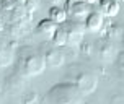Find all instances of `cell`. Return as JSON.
Here are the masks:
<instances>
[{
  "label": "cell",
  "mask_w": 124,
  "mask_h": 104,
  "mask_svg": "<svg viewBox=\"0 0 124 104\" xmlns=\"http://www.w3.org/2000/svg\"><path fill=\"white\" fill-rule=\"evenodd\" d=\"M83 93L72 81H59L46 93L47 104H83Z\"/></svg>",
  "instance_id": "6da1fadb"
},
{
  "label": "cell",
  "mask_w": 124,
  "mask_h": 104,
  "mask_svg": "<svg viewBox=\"0 0 124 104\" xmlns=\"http://www.w3.org/2000/svg\"><path fill=\"white\" fill-rule=\"evenodd\" d=\"M47 68L46 65V59L43 54H39L30 46H23L18 50V70L21 73L31 78V76H38L41 75Z\"/></svg>",
  "instance_id": "7a4b0ae2"
},
{
  "label": "cell",
  "mask_w": 124,
  "mask_h": 104,
  "mask_svg": "<svg viewBox=\"0 0 124 104\" xmlns=\"http://www.w3.org/2000/svg\"><path fill=\"white\" fill-rule=\"evenodd\" d=\"M67 76H69L67 81H72L85 96L95 93L96 86H98V76L93 73L92 70L83 68L82 65H78V63H74V65L69 67Z\"/></svg>",
  "instance_id": "3957f363"
},
{
  "label": "cell",
  "mask_w": 124,
  "mask_h": 104,
  "mask_svg": "<svg viewBox=\"0 0 124 104\" xmlns=\"http://www.w3.org/2000/svg\"><path fill=\"white\" fill-rule=\"evenodd\" d=\"M64 26H65V29H67V36H69L67 46H70V47L80 46L82 39H83V36H85V31H87L85 23H83L82 20L72 18V20H69V21H65Z\"/></svg>",
  "instance_id": "277c9868"
},
{
  "label": "cell",
  "mask_w": 124,
  "mask_h": 104,
  "mask_svg": "<svg viewBox=\"0 0 124 104\" xmlns=\"http://www.w3.org/2000/svg\"><path fill=\"white\" fill-rule=\"evenodd\" d=\"M64 10L67 12V15H70L75 20H85L92 13L90 3L83 2V0H65Z\"/></svg>",
  "instance_id": "5b68a950"
},
{
  "label": "cell",
  "mask_w": 124,
  "mask_h": 104,
  "mask_svg": "<svg viewBox=\"0 0 124 104\" xmlns=\"http://www.w3.org/2000/svg\"><path fill=\"white\" fill-rule=\"evenodd\" d=\"M5 88H7V91L12 93V94L21 93L23 90H25V75L21 73L20 70L12 72L10 75H7V78H5Z\"/></svg>",
  "instance_id": "8992f818"
},
{
  "label": "cell",
  "mask_w": 124,
  "mask_h": 104,
  "mask_svg": "<svg viewBox=\"0 0 124 104\" xmlns=\"http://www.w3.org/2000/svg\"><path fill=\"white\" fill-rule=\"evenodd\" d=\"M95 50H96V54L101 60L105 62H111L114 59V55H116V49H114V44L111 42V39H101L98 41V44L95 46Z\"/></svg>",
  "instance_id": "52a82bcc"
},
{
  "label": "cell",
  "mask_w": 124,
  "mask_h": 104,
  "mask_svg": "<svg viewBox=\"0 0 124 104\" xmlns=\"http://www.w3.org/2000/svg\"><path fill=\"white\" fill-rule=\"evenodd\" d=\"M44 59H46L47 68H59V67H62L64 62H65V55H64L62 50L57 49V47H51V49L46 50Z\"/></svg>",
  "instance_id": "ba28073f"
},
{
  "label": "cell",
  "mask_w": 124,
  "mask_h": 104,
  "mask_svg": "<svg viewBox=\"0 0 124 104\" xmlns=\"http://www.w3.org/2000/svg\"><path fill=\"white\" fill-rule=\"evenodd\" d=\"M105 26V16L101 12H92L85 18V28L90 33H100Z\"/></svg>",
  "instance_id": "9c48e42d"
},
{
  "label": "cell",
  "mask_w": 124,
  "mask_h": 104,
  "mask_svg": "<svg viewBox=\"0 0 124 104\" xmlns=\"http://www.w3.org/2000/svg\"><path fill=\"white\" fill-rule=\"evenodd\" d=\"M57 29V23L56 21H52L51 18H46V20H41L39 23H38L36 26V34L38 36H43V37H51L52 39V36H54V33H56Z\"/></svg>",
  "instance_id": "30bf717a"
},
{
  "label": "cell",
  "mask_w": 124,
  "mask_h": 104,
  "mask_svg": "<svg viewBox=\"0 0 124 104\" xmlns=\"http://www.w3.org/2000/svg\"><path fill=\"white\" fill-rule=\"evenodd\" d=\"M31 20H33V13H30L23 7H16L10 13V21L12 23H26V25H30Z\"/></svg>",
  "instance_id": "8fae6325"
},
{
  "label": "cell",
  "mask_w": 124,
  "mask_h": 104,
  "mask_svg": "<svg viewBox=\"0 0 124 104\" xmlns=\"http://www.w3.org/2000/svg\"><path fill=\"white\" fill-rule=\"evenodd\" d=\"M15 60V50L8 46V42L5 46L0 47V68H5V67H10Z\"/></svg>",
  "instance_id": "7c38bea8"
},
{
  "label": "cell",
  "mask_w": 124,
  "mask_h": 104,
  "mask_svg": "<svg viewBox=\"0 0 124 104\" xmlns=\"http://www.w3.org/2000/svg\"><path fill=\"white\" fill-rule=\"evenodd\" d=\"M100 12L105 16H116L119 13V3L116 0H100Z\"/></svg>",
  "instance_id": "4fadbf2b"
},
{
  "label": "cell",
  "mask_w": 124,
  "mask_h": 104,
  "mask_svg": "<svg viewBox=\"0 0 124 104\" xmlns=\"http://www.w3.org/2000/svg\"><path fill=\"white\" fill-rule=\"evenodd\" d=\"M28 26L30 25H26V23H12L10 21V25L7 26V33L10 34L12 39H20L28 33Z\"/></svg>",
  "instance_id": "5bb4252c"
},
{
  "label": "cell",
  "mask_w": 124,
  "mask_h": 104,
  "mask_svg": "<svg viewBox=\"0 0 124 104\" xmlns=\"http://www.w3.org/2000/svg\"><path fill=\"white\" fill-rule=\"evenodd\" d=\"M52 44L56 46V47H64V46H67L69 42V36H67V29H65V26H57L56 33H54V36H52Z\"/></svg>",
  "instance_id": "9a60e30c"
},
{
  "label": "cell",
  "mask_w": 124,
  "mask_h": 104,
  "mask_svg": "<svg viewBox=\"0 0 124 104\" xmlns=\"http://www.w3.org/2000/svg\"><path fill=\"white\" fill-rule=\"evenodd\" d=\"M49 18L52 21H56L57 25H64L65 21H67V12L62 8V7H51L49 8Z\"/></svg>",
  "instance_id": "2e32d148"
},
{
  "label": "cell",
  "mask_w": 124,
  "mask_h": 104,
  "mask_svg": "<svg viewBox=\"0 0 124 104\" xmlns=\"http://www.w3.org/2000/svg\"><path fill=\"white\" fill-rule=\"evenodd\" d=\"M95 44L93 42H82L80 44V54L85 55V57H92V55H95Z\"/></svg>",
  "instance_id": "e0dca14e"
},
{
  "label": "cell",
  "mask_w": 124,
  "mask_h": 104,
  "mask_svg": "<svg viewBox=\"0 0 124 104\" xmlns=\"http://www.w3.org/2000/svg\"><path fill=\"white\" fill-rule=\"evenodd\" d=\"M16 2L15 0H0V10L7 13H12L15 8H16Z\"/></svg>",
  "instance_id": "ac0fdd59"
},
{
  "label": "cell",
  "mask_w": 124,
  "mask_h": 104,
  "mask_svg": "<svg viewBox=\"0 0 124 104\" xmlns=\"http://www.w3.org/2000/svg\"><path fill=\"white\" fill-rule=\"evenodd\" d=\"M23 104H39V96L36 91H28L23 98Z\"/></svg>",
  "instance_id": "d6986e66"
},
{
  "label": "cell",
  "mask_w": 124,
  "mask_h": 104,
  "mask_svg": "<svg viewBox=\"0 0 124 104\" xmlns=\"http://www.w3.org/2000/svg\"><path fill=\"white\" fill-rule=\"evenodd\" d=\"M38 7H39V0H28V2H26V5L23 7V8H26L30 13H33Z\"/></svg>",
  "instance_id": "ffe728a7"
},
{
  "label": "cell",
  "mask_w": 124,
  "mask_h": 104,
  "mask_svg": "<svg viewBox=\"0 0 124 104\" xmlns=\"http://www.w3.org/2000/svg\"><path fill=\"white\" fill-rule=\"evenodd\" d=\"M111 104H124V94H114L111 98Z\"/></svg>",
  "instance_id": "44dd1931"
},
{
  "label": "cell",
  "mask_w": 124,
  "mask_h": 104,
  "mask_svg": "<svg viewBox=\"0 0 124 104\" xmlns=\"http://www.w3.org/2000/svg\"><path fill=\"white\" fill-rule=\"evenodd\" d=\"M118 67H119V70L124 73V52L119 54V57H118Z\"/></svg>",
  "instance_id": "7402d4cb"
},
{
  "label": "cell",
  "mask_w": 124,
  "mask_h": 104,
  "mask_svg": "<svg viewBox=\"0 0 124 104\" xmlns=\"http://www.w3.org/2000/svg\"><path fill=\"white\" fill-rule=\"evenodd\" d=\"M15 2H16V5H18V7H25L28 0H15Z\"/></svg>",
  "instance_id": "603a6c76"
},
{
  "label": "cell",
  "mask_w": 124,
  "mask_h": 104,
  "mask_svg": "<svg viewBox=\"0 0 124 104\" xmlns=\"http://www.w3.org/2000/svg\"><path fill=\"white\" fill-rule=\"evenodd\" d=\"M83 104H100V103H96V101H87V103H83Z\"/></svg>",
  "instance_id": "cb8c5ba5"
},
{
  "label": "cell",
  "mask_w": 124,
  "mask_h": 104,
  "mask_svg": "<svg viewBox=\"0 0 124 104\" xmlns=\"http://www.w3.org/2000/svg\"><path fill=\"white\" fill-rule=\"evenodd\" d=\"M7 42H3V39H2V37H0V47H2V46H5Z\"/></svg>",
  "instance_id": "d4e9b609"
},
{
  "label": "cell",
  "mask_w": 124,
  "mask_h": 104,
  "mask_svg": "<svg viewBox=\"0 0 124 104\" xmlns=\"http://www.w3.org/2000/svg\"><path fill=\"white\" fill-rule=\"evenodd\" d=\"M88 3H95V2H96V0H87Z\"/></svg>",
  "instance_id": "484cf974"
},
{
  "label": "cell",
  "mask_w": 124,
  "mask_h": 104,
  "mask_svg": "<svg viewBox=\"0 0 124 104\" xmlns=\"http://www.w3.org/2000/svg\"><path fill=\"white\" fill-rule=\"evenodd\" d=\"M47 2H57V0H47Z\"/></svg>",
  "instance_id": "4316f807"
},
{
  "label": "cell",
  "mask_w": 124,
  "mask_h": 104,
  "mask_svg": "<svg viewBox=\"0 0 124 104\" xmlns=\"http://www.w3.org/2000/svg\"><path fill=\"white\" fill-rule=\"evenodd\" d=\"M123 41H124V36H123Z\"/></svg>",
  "instance_id": "83f0119b"
},
{
  "label": "cell",
  "mask_w": 124,
  "mask_h": 104,
  "mask_svg": "<svg viewBox=\"0 0 124 104\" xmlns=\"http://www.w3.org/2000/svg\"><path fill=\"white\" fill-rule=\"evenodd\" d=\"M83 2H87V0H83Z\"/></svg>",
  "instance_id": "f1b7e54d"
},
{
  "label": "cell",
  "mask_w": 124,
  "mask_h": 104,
  "mask_svg": "<svg viewBox=\"0 0 124 104\" xmlns=\"http://www.w3.org/2000/svg\"><path fill=\"white\" fill-rule=\"evenodd\" d=\"M121 2H124V0H121Z\"/></svg>",
  "instance_id": "f546056e"
},
{
  "label": "cell",
  "mask_w": 124,
  "mask_h": 104,
  "mask_svg": "<svg viewBox=\"0 0 124 104\" xmlns=\"http://www.w3.org/2000/svg\"><path fill=\"white\" fill-rule=\"evenodd\" d=\"M0 12H2V10H0ZM0 20H2V18H0Z\"/></svg>",
  "instance_id": "4dcf8cb0"
}]
</instances>
